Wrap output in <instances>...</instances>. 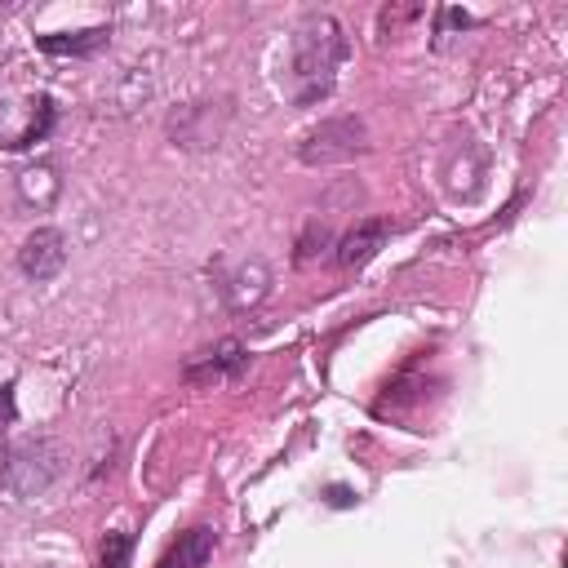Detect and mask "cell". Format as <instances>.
<instances>
[{"label": "cell", "instance_id": "cell-1", "mask_svg": "<svg viewBox=\"0 0 568 568\" xmlns=\"http://www.w3.org/2000/svg\"><path fill=\"white\" fill-rule=\"evenodd\" d=\"M346 53H351V44H346L342 22L333 13H311L293 31V44H288V67H284L288 98L297 106H315L320 98H328Z\"/></svg>", "mask_w": 568, "mask_h": 568}, {"label": "cell", "instance_id": "cell-2", "mask_svg": "<svg viewBox=\"0 0 568 568\" xmlns=\"http://www.w3.org/2000/svg\"><path fill=\"white\" fill-rule=\"evenodd\" d=\"M58 475H62V453L49 439H22L18 448H9L0 466V493L9 501H31L49 493Z\"/></svg>", "mask_w": 568, "mask_h": 568}, {"label": "cell", "instance_id": "cell-3", "mask_svg": "<svg viewBox=\"0 0 568 568\" xmlns=\"http://www.w3.org/2000/svg\"><path fill=\"white\" fill-rule=\"evenodd\" d=\"M53 124H58V106L49 93L0 102V151H27L36 142H49Z\"/></svg>", "mask_w": 568, "mask_h": 568}, {"label": "cell", "instance_id": "cell-4", "mask_svg": "<svg viewBox=\"0 0 568 568\" xmlns=\"http://www.w3.org/2000/svg\"><path fill=\"white\" fill-rule=\"evenodd\" d=\"M364 120L355 115H337V120H324L320 129H311L297 146L302 164H342V160H355L368 142H364Z\"/></svg>", "mask_w": 568, "mask_h": 568}, {"label": "cell", "instance_id": "cell-5", "mask_svg": "<svg viewBox=\"0 0 568 568\" xmlns=\"http://www.w3.org/2000/svg\"><path fill=\"white\" fill-rule=\"evenodd\" d=\"M248 351L235 342V337H226V342H217V346H209V351H200V355H191L186 364H182V382H191V386H213V382H235L244 368H248Z\"/></svg>", "mask_w": 568, "mask_h": 568}, {"label": "cell", "instance_id": "cell-6", "mask_svg": "<svg viewBox=\"0 0 568 568\" xmlns=\"http://www.w3.org/2000/svg\"><path fill=\"white\" fill-rule=\"evenodd\" d=\"M62 266H67V235H62L58 226H36V231L22 240V248H18V271H22L27 280L44 284V280H53Z\"/></svg>", "mask_w": 568, "mask_h": 568}, {"label": "cell", "instance_id": "cell-7", "mask_svg": "<svg viewBox=\"0 0 568 568\" xmlns=\"http://www.w3.org/2000/svg\"><path fill=\"white\" fill-rule=\"evenodd\" d=\"M271 284H275L271 266H266L262 257H244V262H240V266H235V271L222 280V297H226V311H231V315L257 311V306L266 302Z\"/></svg>", "mask_w": 568, "mask_h": 568}, {"label": "cell", "instance_id": "cell-8", "mask_svg": "<svg viewBox=\"0 0 568 568\" xmlns=\"http://www.w3.org/2000/svg\"><path fill=\"white\" fill-rule=\"evenodd\" d=\"M13 191H18V200H22L27 209L44 213V209H53L58 195H62V169H58L53 160H31V164L18 169Z\"/></svg>", "mask_w": 568, "mask_h": 568}, {"label": "cell", "instance_id": "cell-9", "mask_svg": "<svg viewBox=\"0 0 568 568\" xmlns=\"http://www.w3.org/2000/svg\"><path fill=\"white\" fill-rule=\"evenodd\" d=\"M386 235H390V222H386V217H364V222H355V226L337 240V266H346V271L364 266V262L386 244Z\"/></svg>", "mask_w": 568, "mask_h": 568}, {"label": "cell", "instance_id": "cell-10", "mask_svg": "<svg viewBox=\"0 0 568 568\" xmlns=\"http://www.w3.org/2000/svg\"><path fill=\"white\" fill-rule=\"evenodd\" d=\"M217 550V532L209 524H195L186 532H178V541L164 550V559L155 568H204Z\"/></svg>", "mask_w": 568, "mask_h": 568}, {"label": "cell", "instance_id": "cell-11", "mask_svg": "<svg viewBox=\"0 0 568 568\" xmlns=\"http://www.w3.org/2000/svg\"><path fill=\"white\" fill-rule=\"evenodd\" d=\"M111 40V27H89L75 36H36V49L53 53V58H89Z\"/></svg>", "mask_w": 568, "mask_h": 568}, {"label": "cell", "instance_id": "cell-12", "mask_svg": "<svg viewBox=\"0 0 568 568\" xmlns=\"http://www.w3.org/2000/svg\"><path fill=\"white\" fill-rule=\"evenodd\" d=\"M133 532H106L102 537V568H129Z\"/></svg>", "mask_w": 568, "mask_h": 568}, {"label": "cell", "instance_id": "cell-13", "mask_svg": "<svg viewBox=\"0 0 568 568\" xmlns=\"http://www.w3.org/2000/svg\"><path fill=\"white\" fill-rule=\"evenodd\" d=\"M324 501H328V506H337V510H346V506H355V501H359V493H355V488H346V484H328V488H324Z\"/></svg>", "mask_w": 568, "mask_h": 568}, {"label": "cell", "instance_id": "cell-14", "mask_svg": "<svg viewBox=\"0 0 568 568\" xmlns=\"http://www.w3.org/2000/svg\"><path fill=\"white\" fill-rule=\"evenodd\" d=\"M9 426H13V390L4 386V390H0V435H4Z\"/></svg>", "mask_w": 568, "mask_h": 568}]
</instances>
